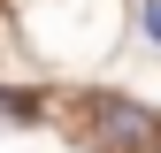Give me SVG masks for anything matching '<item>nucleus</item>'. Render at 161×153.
I'll return each instance as SVG.
<instances>
[{"mask_svg":"<svg viewBox=\"0 0 161 153\" xmlns=\"http://www.w3.org/2000/svg\"><path fill=\"white\" fill-rule=\"evenodd\" d=\"M85 138H92V153H161V115L123 100V92H100L85 115Z\"/></svg>","mask_w":161,"mask_h":153,"instance_id":"1","label":"nucleus"},{"mask_svg":"<svg viewBox=\"0 0 161 153\" xmlns=\"http://www.w3.org/2000/svg\"><path fill=\"white\" fill-rule=\"evenodd\" d=\"M38 115V92H0V123H31Z\"/></svg>","mask_w":161,"mask_h":153,"instance_id":"2","label":"nucleus"},{"mask_svg":"<svg viewBox=\"0 0 161 153\" xmlns=\"http://www.w3.org/2000/svg\"><path fill=\"white\" fill-rule=\"evenodd\" d=\"M138 23H146V38L161 46V0H146V15H138Z\"/></svg>","mask_w":161,"mask_h":153,"instance_id":"3","label":"nucleus"}]
</instances>
